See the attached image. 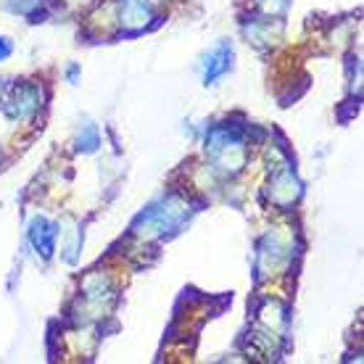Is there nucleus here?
<instances>
[{"label": "nucleus", "mask_w": 364, "mask_h": 364, "mask_svg": "<svg viewBox=\"0 0 364 364\" xmlns=\"http://www.w3.org/2000/svg\"><path fill=\"white\" fill-rule=\"evenodd\" d=\"M191 217V203L180 196H164L156 203H151L146 211H140V217L132 222V232L140 237H166L188 222Z\"/></svg>", "instance_id": "f257e3e1"}, {"label": "nucleus", "mask_w": 364, "mask_h": 364, "mask_svg": "<svg viewBox=\"0 0 364 364\" xmlns=\"http://www.w3.org/2000/svg\"><path fill=\"white\" fill-rule=\"evenodd\" d=\"M40 106H43V90L37 85H16L14 98L6 103V117L11 122H24V119L35 117Z\"/></svg>", "instance_id": "f03ea898"}, {"label": "nucleus", "mask_w": 364, "mask_h": 364, "mask_svg": "<svg viewBox=\"0 0 364 364\" xmlns=\"http://www.w3.org/2000/svg\"><path fill=\"white\" fill-rule=\"evenodd\" d=\"M151 18H154V11H151L148 0H119V21L127 35H140V32L156 27L159 21L151 24Z\"/></svg>", "instance_id": "7ed1b4c3"}, {"label": "nucleus", "mask_w": 364, "mask_h": 364, "mask_svg": "<svg viewBox=\"0 0 364 364\" xmlns=\"http://www.w3.org/2000/svg\"><path fill=\"white\" fill-rule=\"evenodd\" d=\"M232 58H235V53H232V46L228 40H222L211 48L203 58V85H214L219 77H225L232 69Z\"/></svg>", "instance_id": "20e7f679"}, {"label": "nucleus", "mask_w": 364, "mask_h": 364, "mask_svg": "<svg viewBox=\"0 0 364 364\" xmlns=\"http://www.w3.org/2000/svg\"><path fill=\"white\" fill-rule=\"evenodd\" d=\"M29 243L35 248L37 254L43 256V259H50L55 251V237H58V225L50 222L48 217H35L29 222Z\"/></svg>", "instance_id": "39448f33"}, {"label": "nucleus", "mask_w": 364, "mask_h": 364, "mask_svg": "<svg viewBox=\"0 0 364 364\" xmlns=\"http://www.w3.org/2000/svg\"><path fill=\"white\" fill-rule=\"evenodd\" d=\"M299 196H301V182L296 180V174L291 169H282V172L274 174L272 182H269V198H272V203L288 209V206H293L299 200Z\"/></svg>", "instance_id": "423d86ee"}, {"label": "nucleus", "mask_w": 364, "mask_h": 364, "mask_svg": "<svg viewBox=\"0 0 364 364\" xmlns=\"http://www.w3.org/2000/svg\"><path fill=\"white\" fill-rule=\"evenodd\" d=\"M282 259V246L274 235H267L262 243H259V262H256V269L259 272H267V269H274Z\"/></svg>", "instance_id": "0eeeda50"}, {"label": "nucleus", "mask_w": 364, "mask_h": 364, "mask_svg": "<svg viewBox=\"0 0 364 364\" xmlns=\"http://www.w3.org/2000/svg\"><path fill=\"white\" fill-rule=\"evenodd\" d=\"M48 0H6V9L18 14V16H27L29 21H46Z\"/></svg>", "instance_id": "6e6552de"}, {"label": "nucleus", "mask_w": 364, "mask_h": 364, "mask_svg": "<svg viewBox=\"0 0 364 364\" xmlns=\"http://www.w3.org/2000/svg\"><path fill=\"white\" fill-rule=\"evenodd\" d=\"M100 146V132L95 124H85L80 129V135H77V151L80 154H95Z\"/></svg>", "instance_id": "1a4fd4ad"}, {"label": "nucleus", "mask_w": 364, "mask_h": 364, "mask_svg": "<svg viewBox=\"0 0 364 364\" xmlns=\"http://www.w3.org/2000/svg\"><path fill=\"white\" fill-rule=\"evenodd\" d=\"M259 6H262L267 14H282V11L291 6V0H259Z\"/></svg>", "instance_id": "9d476101"}, {"label": "nucleus", "mask_w": 364, "mask_h": 364, "mask_svg": "<svg viewBox=\"0 0 364 364\" xmlns=\"http://www.w3.org/2000/svg\"><path fill=\"white\" fill-rule=\"evenodd\" d=\"M11 53H14V43H11L9 37L0 35V61H6Z\"/></svg>", "instance_id": "9b49d317"}, {"label": "nucleus", "mask_w": 364, "mask_h": 364, "mask_svg": "<svg viewBox=\"0 0 364 364\" xmlns=\"http://www.w3.org/2000/svg\"><path fill=\"white\" fill-rule=\"evenodd\" d=\"M69 82H77V77H80V66H69Z\"/></svg>", "instance_id": "f8f14e48"}, {"label": "nucleus", "mask_w": 364, "mask_h": 364, "mask_svg": "<svg viewBox=\"0 0 364 364\" xmlns=\"http://www.w3.org/2000/svg\"><path fill=\"white\" fill-rule=\"evenodd\" d=\"M3 82H6V80H0V90H3Z\"/></svg>", "instance_id": "ddd939ff"}]
</instances>
